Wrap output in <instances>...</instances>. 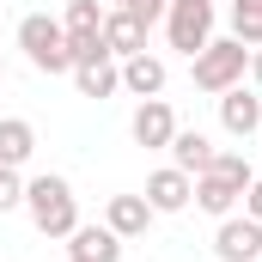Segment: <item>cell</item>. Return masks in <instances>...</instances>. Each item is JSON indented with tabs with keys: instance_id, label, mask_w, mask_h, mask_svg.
Segmentation results:
<instances>
[{
	"instance_id": "14",
	"label": "cell",
	"mask_w": 262,
	"mask_h": 262,
	"mask_svg": "<svg viewBox=\"0 0 262 262\" xmlns=\"http://www.w3.org/2000/svg\"><path fill=\"white\" fill-rule=\"evenodd\" d=\"M238 201H244V189H238L232 177H220V171H201V177H195V207H201V213L226 220V213H232Z\"/></svg>"
},
{
	"instance_id": "16",
	"label": "cell",
	"mask_w": 262,
	"mask_h": 262,
	"mask_svg": "<svg viewBox=\"0 0 262 262\" xmlns=\"http://www.w3.org/2000/svg\"><path fill=\"white\" fill-rule=\"evenodd\" d=\"M122 85H128L134 98H159V92H165V61L146 55V49L128 55V61H122Z\"/></svg>"
},
{
	"instance_id": "2",
	"label": "cell",
	"mask_w": 262,
	"mask_h": 262,
	"mask_svg": "<svg viewBox=\"0 0 262 262\" xmlns=\"http://www.w3.org/2000/svg\"><path fill=\"white\" fill-rule=\"evenodd\" d=\"M18 49L31 55V67H37V73H73L67 31L49 18V12H31V18H18Z\"/></svg>"
},
{
	"instance_id": "9",
	"label": "cell",
	"mask_w": 262,
	"mask_h": 262,
	"mask_svg": "<svg viewBox=\"0 0 262 262\" xmlns=\"http://www.w3.org/2000/svg\"><path fill=\"white\" fill-rule=\"evenodd\" d=\"M146 31H152V25H140L134 12H122V6H116V12H104V49H110L116 61H128V55L146 49Z\"/></svg>"
},
{
	"instance_id": "7",
	"label": "cell",
	"mask_w": 262,
	"mask_h": 262,
	"mask_svg": "<svg viewBox=\"0 0 262 262\" xmlns=\"http://www.w3.org/2000/svg\"><path fill=\"white\" fill-rule=\"evenodd\" d=\"M189 201H195V177H189V171L165 165V171L146 177V207H152V213H183Z\"/></svg>"
},
{
	"instance_id": "21",
	"label": "cell",
	"mask_w": 262,
	"mask_h": 262,
	"mask_svg": "<svg viewBox=\"0 0 262 262\" xmlns=\"http://www.w3.org/2000/svg\"><path fill=\"white\" fill-rule=\"evenodd\" d=\"M244 213L262 226V177H250V189H244Z\"/></svg>"
},
{
	"instance_id": "3",
	"label": "cell",
	"mask_w": 262,
	"mask_h": 262,
	"mask_svg": "<svg viewBox=\"0 0 262 262\" xmlns=\"http://www.w3.org/2000/svg\"><path fill=\"white\" fill-rule=\"evenodd\" d=\"M244 67H250V49H244L238 37H213V43L195 55V85L220 98V92L244 85Z\"/></svg>"
},
{
	"instance_id": "22",
	"label": "cell",
	"mask_w": 262,
	"mask_h": 262,
	"mask_svg": "<svg viewBox=\"0 0 262 262\" xmlns=\"http://www.w3.org/2000/svg\"><path fill=\"white\" fill-rule=\"evenodd\" d=\"M250 79L262 85V49H250Z\"/></svg>"
},
{
	"instance_id": "17",
	"label": "cell",
	"mask_w": 262,
	"mask_h": 262,
	"mask_svg": "<svg viewBox=\"0 0 262 262\" xmlns=\"http://www.w3.org/2000/svg\"><path fill=\"white\" fill-rule=\"evenodd\" d=\"M31 152H37V128H31L25 116H0V165L18 171Z\"/></svg>"
},
{
	"instance_id": "23",
	"label": "cell",
	"mask_w": 262,
	"mask_h": 262,
	"mask_svg": "<svg viewBox=\"0 0 262 262\" xmlns=\"http://www.w3.org/2000/svg\"><path fill=\"white\" fill-rule=\"evenodd\" d=\"M0 79H6V67H0Z\"/></svg>"
},
{
	"instance_id": "15",
	"label": "cell",
	"mask_w": 262,
	"mask_h": 262,
	"mask_svg": "<svg viewBox=\"0 0 262 262\" xmlns=\"http://www.w3.org/2000/svg\"><path fill=\"white\" fill-rule=\"evenodd\" d=\"M171 165L189 171V177H201V171L213 165V140L195 134V128H177V134H171Z\"/></svg>"
},
{
	"instance_id": "4",
	"label": "cell",
	"mask_w": 262,
	"mask_h": 262,
	"mask_svg": "<svg viewBox=\"0 0 262 262\" xmlns=\"http://www.w3.org/2000/svg\"><path fill=\"white\" fill-rule=\"evenodd\" d=\"M165 37H171V49H183L195 61L213 43V0H171L165 6Z\"/></svg>"
},
{
	"instance_id": "10",
	"label": "cell",
	"mask_w": 262,
	"mask_h": 262,
	"mask_svg": "<svg viewBox=\"0 0 262 262\" xmlns=\"http://www.w3.org/2000/svg\"><path fill=\"white\" fill-rule=\"evenodd\" d=\"M67 250H73V262H122V238L110 226H73Z\"/></svg>"
},
{
	"instance_id": "19",
	"label": "cell",
	"mask_w": 262,
	"mask_h": 262,
	"mask_svg": "<svg viewBox=\"0 0 262 262\" xmlns=\"http://www.w3.org/2000/svg\"><path fill=\"white\" fill-rule=\"evenodd\" d=\"M18 201H25V183H18V171H12V165H0V213H6V207H18Z\"/></svg>"
},
{
	"instance_id": "12",
	"label": "cell",
	"mask_w": 262,
	"mask_h": 262,
	"mask_svg": "<svg viewBox=\"0 0 262 262\" xmlns=\"http://www.w3.org/2000/svg\"><path fill=\"white\" fill-rule=\"evenodd\" d=\"M73 85H79V98H110V92L122 85L116 55L104 49V55H92V61H73Z\"/></svg>"
},
{
	"instance_id": "24",
	"label": "cell",
	"mask_w": 262,
	"mask_h": 262,
	"mask_svg": "<svg viewBox=\"0 0 262 262\" xmlns=\"http://www.w3.org/2000/svg\"><path fill=\"white\" fill-rule=\"evenodd\" d=\"M116 6H128V0H116Z\"/></svg>"
},
{
	"instance_id": "13",
	"label": "cell",
	"mask_w": 262,
	"mask_h": 262,
	"mask_svg": "<svg viewBox=\"0 0 262 262\" xmlns=\"http://www.w3.org/2000/svg\"><path fill=\"white\" fill-rule=\"evenodd\" d=\"M104 226L128 244V238H140L146 226H152V207H146V195H110V207H104Z\"/></svg>"
},
{
	"instance_id": "6",
	"label": "cell",
	"mask_w": 262,
	"mask_h": 262,
	"mask_svg": "<svg viewBox=\"0 0 262 262\" xmlns=\"http://www.w3.org/2000/svg\"><path fill=\"white\" fill-rule=\"evenodd\" d=\"M213 256L220 262H262V226L250 213H226L213 232Z\"/></svg>"
},
{
	"instance_id": "18",
	"label": "cell",
	"mask_w": 262,
	"mask_h": 262,
	"mask_svg": "<svg viewBox=\"0 0 262 262\" xmlns=\"http://www.w3.org/2000/svg\"><path fill=\"white\" fill-rule=\"evenodd\" d=\"M232 31L244 49H262V0H232Z\"/></svg>"
},
{
	"instance_id": "5",
	"label": "cell",
	"mask_w": 262,
	"mask_h": 262,
	"mask_svg": "<svg viewBox=\"0 0 262 262\" xmlns=\"http://www.w3.org/2000/svg\"><path fill=\"white\" fill-rule=\"evenodd\" d=\"M67 55L73 61H92V55H104V6L98 0H67Z\"/></svg>"
},
{
	"instance_id": "11",
	"label": "cell",
	"mask_w": 262,
	"mask_h": 262,
	"mask_svg": "<svg viewBox=\"0 0 262 262\" xmlns=\"http://www.w3.org/2000/svg\"><path fill=\"white\" fill-rule=\"evenodd\" d=\"M220 122H226V134H256L262 128V98L256 92H244V85H232V92H220Z\"/></svg>"
},
{
	"instance_id": "8",
	"label": "cell",
	"mask_w": 262,
	"mask_h": 262,
	"mask_svg": "<svg viewBox=\"0 0 262 262\" xmlns=\"http://www.w3.org/2000/svg\"><path fill=\"white\" fill-rule=\"evenodd\" d=\"M128 134H134V146H171V134H177V116H171V104L165 98H140V110H134V122H128Z\"/></svg>"
},
{
	"instance_id": "1",
	"label": "cell",
	"mask_w": 262,
	"mask_h": 262,
	"mask_svg": "<svg viewBox=\"0 0 262 262\" xmlns=\"http://www.w3.org/2000/svg\"><path fill=\"white\" fill-rule=\"evenodd\" d=\"M25 207H31V226H37L43 238H67V232L79 226L73 183L55 177V171H43V177H31V183H25Z\"/></svg>"
},
{
	"instance_id": "20",
	"label": "cell",
	"mask_w": 262,
	"mask_h": 262,
	"mask_svg": "<svg viewBox=\"0 0 262 262\" xmlns=\"http://www.w3.org/2000/svg\"><path fill=\"white\" fill-rule=\"evenodd\" d=\"M165 6H171V0H128L122 12H134L140 25H159V18H165Z\"/></svg>"
}]
</instances>
